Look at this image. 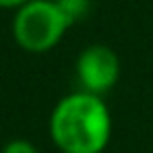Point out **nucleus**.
Here are the masks:
<instances>
[{
	"instance_id": "obj_3",
	"label": "nucleus",
	"mask_w": 153,
	"mask_h": 153,
	"mask_svg": "<svg viewBox=\"0 0 153 153\" xmlns=\"http://www.w3.org/2000/svg\"><path fill=\"white\" fill-rule=\"evenodd\" d=\"M120 71L122 64L118 54L105 44H91L76 56L75 73L81 91L103 97L118 85Z\"/></svg>"
},
{
	"instance_id": "obj_2",
	"label": "nucleus",
	"mask_w": 153,
	"mask_h": 153,
	"mask_svg": "<svg viewBox=\"0 0 153 153\" xmlns=\"http://www.w3.org/2000/svg\"><path fill=\"white\" fill-rule=\"evenodd\" d=\"M75 25L54 0H29L13 17V39L29 54L52 52Z\"/></svg>"
},
{
	"instance_id": "obj_5",
	"label": "nucleus",
	"mask_w": 153,
	"mask_h": 153,
	"mask_svg": "<svg viewBox=\"0 0 153 153\" xmlns=\"http://www.w3.org/2000/svg\"><path fill=\"white\" fill-rule=\"evenodd\" d=\"M29 0H0V8H15V10H19Z\"/></svg>"
},
{
	"instance_id": "obj_1",
	"label": "nucleus",
	"mask_w": 153,
	"mask_h": 153,
	"mask_svg": "<svg viewBox=\"0 0 153 153\" xmlns=\"http://www.w3.org/2000/svg\"><path fill=\"white\" fill-rule=\"evenodd\" d=\"M112 130V112L103 97L81 89L62 95L48 120L50 139L60 153H103Z\"/></svg>"
},
{
	"instance_id": "obj_4",
	"label": "nucleus",
	"mask_w": 153,
	"mask_h": 153,
	"mask_svg": "<svg viewBox=\"0 0 153 153\" xmlns=\"http://www.w3.org/2000/svg\"><path fill=\"white\" fill-rule=\"evenodd\" d=\"M0 153H39V149L27 139H13L2 147Z\"/></svg>"
},
{
	"instance_id": "obj_6",
	"label": "nucleus",
	"mask_w": 153,
	"mask_h": 153,
	"mask_svg": "<svg viewBox=\"0 0 153 153\" xmlns=\"http://www.w3.org/2000/svg\"><path fill=\"white\" fill-rule=\"evenodd\" d=\"M54 2H62V0H54Z\"/></svg>"
}]
</instances>
